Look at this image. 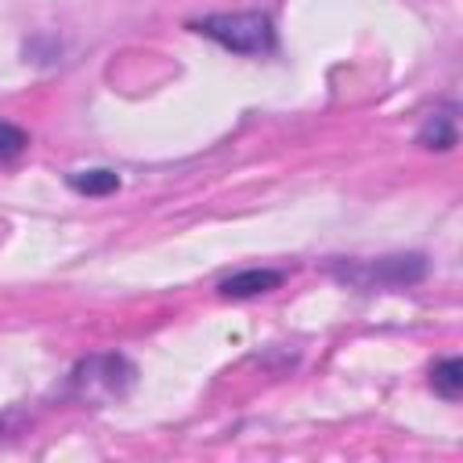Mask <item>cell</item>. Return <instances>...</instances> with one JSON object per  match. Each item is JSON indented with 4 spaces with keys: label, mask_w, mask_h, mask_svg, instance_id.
I'll return each instance as SVG.
<instances>
[{
    "label": "cell",
    "mask_w": 463,
    "mask_h": 463,
    "mask_svg": "<svg viewBox=\"0 0 463 463\" xmlns=\"http://www.w3.org/2000/svg\"><path fill=\"white\" fill-rule=\"evenodd\" d=\"M195 29L210 40H217L221 47L235 51V54H260L275 43V29L271 18L260 11H232V14H210L203 22H195Z\"/></svg>",
    "instance_id": "cell-1"
},
{
    "label": "cell",
    "mask_w": 463,
    "mask_h": 463,
    "mask_svg": "<svg viewBox=\"0 0 463 463\" xmlns=\"http://www.w3.org/2000/svg\"><path fill=\"white\" fill-rule=\"evenodd\" d=\"M336 275L351 286H412L427 275V257L394 253V257H380V260H365V264H344V268H336Z\"/></svg>",
    "instance_id": "cell-2"
},
{
    "label": "cell",
    "mask_w": 463,
    "mask_h": 463,
    "mask_svg": "<svg viewBox=\"0 0 463 463\" xmlns=\"http://www.w3.org/2000/svg\"><path fill=\"white\" fill-rule=\"evenodd\" d=\"M134 369L119 358V354H101V358H90L83 362L76 373H72V387L83 394V398H98V394H119L127 383H130Z\"/></svg>",
    "instance_id": "cell-3"
},
{
    "label": "cell",
    "mask_w": 463,
    "mask_h": 463,
    "mask_svg": "<svg viewBox=\"0 0 463 463\" xmlns=\"http://www.w3.org/2000/svg\"><path fill=\"white\" fill-rule=\"evenodd\" d=\"M279 286H282V271H275V268H250V271H239V275L224 279L217 286V293L242 300V297H260V293L279 289Z\"/></svg>",
    "instance_id": "cell-4"
},
{
    "label": "cell",
    "mask_w": 463,
    "mask_h": 463,
    "mask_svg": "<svg viewBox=\"0 0 463 463\" xmlns=\"http://www.w3.org/2000/svg\"><path fill=\"white\" fill-rule=\"evenodd\" d=\"M430 387L434 394H441L445 402H456L463 394V362L459 358H441L430 369Z\"/></svg>",
    "instance_id": "cell-5"
},
{
    "label": "cell",
    "mask_w": 463,
    "mask_h": 463,
    "mask_svg": "<svg viewBox=\"0 0 463 463\" xmlns=\"http://www.w3.org/2000/svg\"><path fill=\"white\" fill-rule=\"evenodd\" d=\"M69 184H72L80 195H109V192L119 188V177H116V170L94 166V170H80V174H72Z\"/></svg>",
    "instance_id": "cell-6"
},
{
    "label": "cell",
    "mask_w": 463,
    "mask_h": 463,
    "mask_svg": "<svg viewBox=\"0 0 463 463\" xmlns=\"http://www.w3.org/2000/svg\"><path fill=\"white\" fill-rule=\"evenodd\" d=\"M423 148H452L456 145V127H452V119L449 116H430L427 123H423V130H420V137H416Z\"/></svg>",
    "instance_id": "cell-7"
},
{
    "label": "cell",
    "mask_w": 463,
    "mask_h": 463,
    "mask_svg": "<svg viewBox=\"0 0 463 463\" xmlns=\"http://www.w3.org/2000/svg\"><path fill=\"white\" fill-rule=\"evenodd\" d=\"M25 145H29V137H25L22 127H14V123H0V163L18 159V156L25 152Z\"/></svg>",
    "instance_id": "cell-8"
}]
</instances>
